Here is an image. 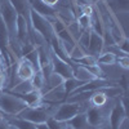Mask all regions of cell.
I'll return each mask as SVG.
<instances>
[{
    "instance_id": "cell-1",
    "label": "cell",
    "mask_w": 129,
    "mask_h": 129,
    "mask_svg": "<svg viewBox=\"0 0 129 129\" xmlns=\"http://www.w3.org/2000/svg\"><path fill=\"white\" fill-rule=\"evenodd\" d=\"M28 22H30L31 27L43 36V39L47 41V44H49V41L56 36L54 31H53V27H52L50 21H49L48 18H45V17L40 16L39 13H36L35 10H32L31 8H30Z\"/></svg>"
},
{
    "instance_id": "cell-2",
    "label": "cell",
    "mask_w": 129,
    "mask_h": 129,
    "mask_svg": "<svg viewBox=\"0 0 129 129\" xmlns=\"http://www.w3.org/2000/svg\"><path fill=\"white\" fill-rule=\"evenodd\" d=\"M26 107H27V105L22 100H19L18 97H16L10 92H8V90L0 92V110L5 115L16 116L22 110H25Z\"/></svg>"
},
{
    "instance_id": "cell-3",
    "label": "cell",
    "mask_w": 129,
    "mask_h": 129,
    "mask_svg": "<svg viewBox=\"0 0 129 129\" xmlns=\"http://www.w3.org/2000/svg\"><path fill=\"white\" fill-rule=\"evenodd\" d=\"M0 17L4 21V23L8 28L9 36H10V43L17 41L16 39V27H17V17L18 13L16 9L9 3V0H2L0 3Z\"/></svg>"
},
{
    "instance_id": "cell-4",
    "label": "cell",
    "mask_w": 129,
    "mask_h": 129,
    "mask_svg": "<svg viewBox=\"0 0 129 129\" xmlns=\"http://www.w3.org/2000/svg\"><path fill=\"white\" fill-rule=\"evenodd\" d=\"M83 103L80 102H63L58 106V109L52 114V117L58 121H67L75 115L83 112Z\"/></svg>"
},
{
    "instance_id": "cell-5",
    "label": "cell",
    "mask_w": 129,
    "mask_h": 129,
    "mask_svg": "<svg viewBox=\"0 0 129 129\" xmlns=\"http://www.w3.org/2000/svg\"><path fill=\"white\" fill-rule=\"evenodd\" d=\"M19 119H25L27 121H31L34 124H43L47 123V120L52 116L49 111L45 109L44 106H39V107H26L25 110H22L18 115H16Z\"/></svg>"
},
{
    "instance_id": "cell-6",
    "label": "cell",
    "mask_w": 129,
    "mask_h": 129,
    "mask_svg": "<svg viewBox=\"0 0 129 129\" xmlns=\"http://www.w3.org/2000/svg\"><path fill=\"white\" fill-rule=\"evenodd\" d=\"M0 56L3 57L5 67L12 66V49H10V36L4 21L0 17Z\"/></svg>"
},
{
    "instance_id": "cell-7",
    "label": "cell",
    "mask_w": 129,
    "mask_h": 129,
    "mask_svg": "<svg viewBox=\"0 0 129 129\" xmlns=\"http://www.w3.org/2000/svg\"><path fill=\"white\" fill-rule=\"evenodd\" d=\"M49 56H50V63L53 67V72L59 75L63 80L74 78V69H72L71 62H66V61L61 59L57 54H54L50 50V48H49Z\"/></svg>"
},
{
    "instance_id": "cell-8",
    "label": "cell",
    "mask_w": 129,
    "mask_h": 129,
    "mask_svg": "<svg viewBox=\"0 0 129 129\" xmlns=\"http://www.w3.org/2000/svg\"><path fill=\"white\" fill-rule=\"evenodd\" d=\"M126 106L125 100L117 102L110 111L109 115V126L110 129H120L123 123L126 120Z\"/></svg>"
},
{
    "instance_id": "cell-9",
    "label": "cell",
    "mask_w": 129,
    "mask_h": 129,
    "mask_svg": "<svg viewBox=\"0 0 129 129\" xmlns=\"http://www.w3.org/2000/svg\"><path fill=\"white\" fill-rule=\"evenodd\" d=\"M87 115V121L90 128L97 129L106 124V115L103 112V107H90L89 110L85 111Z\"/></svg>"
},
{
    "instance_id": "cell-10",
    "label": "cell",
    "mask_w": 129,
    "mask_h": 129,
    "mask_svg": "<svg viewBox=\"0 0 129 129\" xmlns=\"http://www.w3.org/2000/svg\"><path fill=\"white\" fill-rule=\"evenodd\" d=\"M105 49V43L103 38L98 35L97 32L93 30H89V41H88V47H87V53L90 56L98 57Z\"/></svg>"
},
{
    "instance_id": "cell-11",
    "label": "cell",
    "mask_w": 129,
    "mask_h": 129,
    "mask_svg": "<svg viewBox=\"0 0 129 129\" xmlns=\"http://www.w3.org/2000/svg\"><path fill=\"white\" fill-rule=\"evenodd\" d=\"M27 2H28V5L32 10H35L40 16L48 18L49 21L54 19L57 17V10L54 8L47 5L45 3H43L41 0H27Z\"/></svg>"
},
{
    "instance_id": "cell-12",
    "label": "cell",
    "mask_w": 129,
    "mask_h": 129,
    "mask_svg": "<svg viewBox=\"0 0 129 129\" xmlns=\"http://www.w3.org/2000/svg\"><path fill=\"white\" fill-rule=\"evenodd\" d=\"M28 19L23 18L22 16L17 17V27H16V39L19 45L28 44L30 36H28Z\"/></svg>"
},
{
    "instance_id": "cell-13",
    "label": "cell",
    "mask_w": 129,
    "mask_h": 129,
    "mask_svg": "<svg viewBox=\"0 0 129 129\" xmlns=\"http://www.w3.org/2000/svg\"><path fill=\"white\" fill-rule=\"evenodd\" d=\"M111 84L112 83H110L107 79H93V80H89L87 83H84L83 85H80L71 94H78V93H84V92H95V90H100L105 87H109Z\"/></svg>"
},
{
    "instance_id": "cell-14",
    "label": "cell",
    "mask_w": 129,
    "mask_h": 129,
    "mask_svg": "<svg viewBox=\"0 0 129 129\" xmlns=\"http://www.w3.org/2000/svg\"><path fill=\"white\" fill-rule=\"evenodd\" d=\"M35 67L32 64L25 59V58H19L18 63H17V69H16V74L17 76L19 78L21 81H25V80H31V78L34 76L35 74Z\"/></svg>"
},
{
    "instance_id": "cell-15",
    "label": "cell",
    "mask_w": 129,
    "mask_h": 129,
    "mask_svg": "<svg viewBox=\"0 0 129 129\" xmlns=\"http://www.w3.org/2000/svg\"><path fill=\"white\" fill-rule=\"evenodd\" d=\"M67 128L69 129H89V124L87 121V115H85V111L75 115L74 117H71L70 120L66 121Z\"/></svg>"
},
{
    "instance_id": "cell-16",
    "label": "cell",
    "mask_w": 129,
    "mask_h": 129,
    "mask_svg": "<svg viewBox=\"0 0 129 129\" xmlns=\"http://www.w3.org/2000/svg\"><path fill=\"white\" fill-rule=\"evenodd\" d=\"M9 3L12 4V7L16 9V12L22 16L23 18L28 19L30 16V5L27 0H9Z\"/></svg>"
},
{
    "instance_id": "cell-17",
    "label": "cell",
    "mask_w": 129,
    "mask_h": 129,
    "mask_svg": "<svg viewBox=\"0 0 129 129\" xmlns=\"http://www.w3.org/2000/svg\"><path fill=\"white\" fill-rule=\"evenodd\" d=\"M84 81L81 80H78L76 78H70V79H64L63 83H62V88H63V93H64V100L76 89L79 88L80 85H83Z\"/></svg>"
},
{
    "instance_id": "cell-18",
    "label": "cell",
    "mask_w": 129,
    "mask_h": 129,
    "mask_svg": "<svg viewBox=\"0 0 129 129\" xmlns=\"http://www.w3.org/2000/svg\"><path fill=\"white\" fill-rule=\"evenodd\" d=\"M107 100H109V97H107L103 92L101 90H95L90 94L89 97V102L93 107H103L106 103H107Z\"/></svg>"
},
{
    "instance_id": "cell-19",
    "label": "cell",
    "mask_w": 129,
    "mask_h": 129,
    "mask_svg": "<svg viewBox=\"0 0 129 129\" xmlns=\"http://www.w3.org/2000/svg\"><path fill=\"white\" fill-rule=\"evenodd\" d=\"M106 5L114 9V10H119L123 13H128V8H129V0H107Z\"/></svg>"
},
{
    "instance_id": "cell-20",
    "label": "cell",
    "mask_w": 129,
    "mask_h": 129,
    "mask_svg": "<svg viewBox=\"0 0 129 129\" xmlns=\"http://www.w3.org/2000/svg\"><path fill=\"white\" fill-rule=\"evenodd\" d=\"M8 123L12 125L14 129H36V124L27 121L25 119H19V117L16 116V119L8 120Z\"/></svg>"
},
{
    "instance_id": "cell-21",
    "label": "cell",
    "mask_w": 129,
    "mask_h": 129,
    "mask_svg": "<svg viewBox=\"0 0 129 129\" xmlns=\"http://www.w3.org/2000/svg\"><path fill=\"white\" fill-rule=\"evenodd\" d=\"M116 62V54L109 52V50H103L101 54L97 57V63L100 64H106V66H111V64H115Z\"/></svg>"
},
{
    "instance_id": "cell-22",
    "label": "cell",
    "mask_w": 129,
    "mask_h": 129,
    "mask_svg": "<svg viewBox=\"0 0 129 129\" xmlns=\"http://www.w3.org/2000/svg\"><path fill=\"white\" fill-rule=\"evenodd\" d=\"M30 81L32 84V87H34V89H36V90L43 92V89H44V87H45V79H44V76H43V74H41L40 70L35 71L34 76L31 78Z\"/></svg>"
},
{
    "instance_id": "cell-23",
    "label": "cell",
    "mask_w": 129,
    "mask_h": 129,
    "mask_svg": "<svg viewBox=\"0 0 129 129\" xmlns=\"http://www.w3.org/2000/svg\"><path fill=\"white\" fill-rule=\"evenodd\" d=\"M76 23H78V26L80 27L81 31L90 30V26H92V16L80 14L79 17H76Z\"/></svg>"
},
{
    "instance_id": "cell-24",
    "label": "cell",
    "mask_w": 129,
    "mask_h": 129,
    "mask_svg": "<svg viewBox=\"0 0 129 129\" xmlns=\"http://www.w3.org/2000/svg\"><path fill=\"white\" fill-rule=\"evenodd\" d=\"M71 63H76V64H79V66H84V67L98 64V63H97V57L90 56V54H85V56L81 57V58H78V59H75V61H71Z\"/></svg>"
},
{
    "instance_id": "cell-25",
    "label": "cell",
    "mask_w": 129,
    "mask_h": 129,
    "mask_svg": "<svg viewBox=\"0 0 129 129\" xmlns=\"http://www.w3.org/2000/svg\"><path fill=\"white\" fill-rule=\"evenodd\" d=\"M45 124H47L48 129H69L66 121H58V120H56V119H53L52 116L47 120Z\"/></svg>"
},
{
    "instance_id": "cell-26",
    "label": "cell",
    "mask_w": 129,
    "mask_h": 129,
    "mask_svg": "<svg viewBox=\"0 0 129 129\" xmlns=\"http://www.w3.org/2000/svg\"><path fill=\"white\" fill-rule=\"evenodd\" d=\"M120 67H123L124 70H128L129 69V59H128V56H119L116 57V62Z\"/></svg>"
},
{
    "instance_id": "cell-27",
    "label": "cell",
    "mask_w": 129,
    "mask_h": 129,
    "mask_svg": "<svg viewBox=\"0 0 129 129\" xmlns=\"http://www.w3.org/2000/svg\"><path fill=\"white\" fill-rule=\"evenodd\" d=\"M0 129H14V128L8 123V120H7V119H4L2 123H0Z\"/></svg>"
},
{
    "instance_id": "cell-28",
    "label": "cell",
    "mask_w": 129,
    "mask_h": 129,
    "mask_svg": "<svg viewBox=\"0 0 129 129\" xmlns=\"http://www.w3.org/2000/svg\"><path fill=\"white\" fill-rule=\"evenodd\" d=\"M43 3H45L47 5H49V7H52V8H54V5H57L61 0H41Z\"/></svg>"
},
{
    "instance_id": "cell-29",
    "label": "cell",
    "mask_w": 129,
    "mask_h": 129,
    "mask_svg": "<svg viewBox=\"0 0 129 129\" xmlns=\"http://www.w3.org/2000/svg\"><path fill=\"white\" fill-rule=\"evenodd\" d=\"M36 129H48L47 124L43 123V124H36Z\"/></svg>"
},
{
    "instance_id": "cell-30",
    "label": "cell",
    "mask_w": 129,
    "mask_h": 129,
    "mask_svg": "<svg viewBox=\"0 0 129 129\" xmlns=\"http://www.w3.org/2000/svg\"><path fill=\"white\" fill-rule=\"evenodd\" d=\"M4 115H5V114H4V112H3L2 110H0V123H2V121H3L4 119H5V117H4Z\"/></svg>"
},
{
    "instance_id": "cell-31",
    "label": "cell",
    "mask_w": 129,
    "mask_h": 129,
    "mask_svg": "<svg viewBox=\"0 0 129 129\" xmlns=\"http://www.w3.org/2000/svg\"><path fill=\"white\" fill-rule=\"evenodd\" d=\"M97 129H110V126H109V124H105L103 126H101V128H97Z\"/></svg>"
},
{
    "instance_id": "cell-32",
    "label": "cell",
    "mask_w": 129,
    "mask_h": 129,
    "mask_svg": "<svg viewBox=\"0 0 129 129\" xmlns=\"http://www.w3.org/2000/svg\"><path fill=\"white\" fill-rule=\"evenodd\" d=\"M88 2H90V3H95L97 0H88Z\"/></svg>"
}]
</instances>
